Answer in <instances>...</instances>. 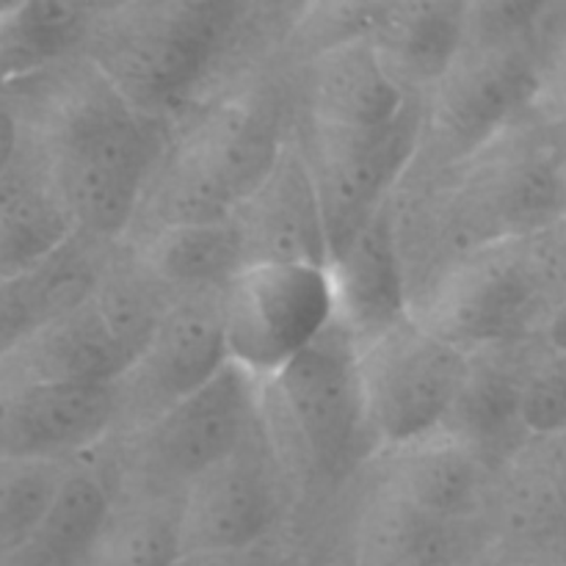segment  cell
<instances>
[{"label": "cell", "mask_w": 566, "mask_h": 566, "mask_svg": "<svg viewBox=\"0 0 566 566\" xmlns=\"http://www.w3.org/2000/svg\"><path fill=\"white\" fill-rule=\"evenodd\" d=\"M42 160L75 230L116 238L136 221L160 142L147 114L97 77L53 111Z\"/></svg>", "instance_id": "cell-1"}, {"label": "cell", "mask_w": 566, "mask_h": 566, "mask_svg": "<svg viewBox=\"0 0 566 566\" xmlns=\"http://www.w3.org/2000/svg\"><path fill=\"white\" fill-rule=\"evenodd\" d=\"M232 17L221 3H125L94 11L83 44L99 77L147 114L202 77Z\"/></svg>", "instance_id": "cell-2"}, {"label": "cell", "mask_w": 566, "mask_h": 566, "mask_svg": "<svg viewBox=\"0 0 566 566\" xmlns=\"http://www.w3.org/2000/svg\"><path fill=\"white\" fill-rule=\"evenodd\" d=\"M562 282V243L553 227L479 243L434 285L418 324L464 354L517 335L547 287Z\"/></svg>", "instance_id": "cell-3"}, {"label": "cell", "mask_w": 566, "mask_h": 566, "mask_svg": "<svg viewBox=\"0 0 566 566\" xmlns=\"http://www.w3.org/2000/svg\"><path fill=\"white\" fill-rule=\"evenodd\" d=\"M335 318L321 265L249 263L221 291L227 363L252 379L274 376Z\"/></svg>", "instance_id": "cell-4"}, {"label": "cell", "mask_w": 566, "mask_h": 566, "mask_svg": "<svg viewBox=\"0 0 566 566\" xmlns=\"http://www.w3.org/2000/svg\"><path fill=\"white\" fill-rule=\"evenodd\" d=\"M365 429L403 446L442 426L470 357L431 335L412 315L357 346Z\"/></svg>", "instance_id": "cell-5"}, {"label": "cell", "mask_w": 566, "mask_h": 566, "mask_svg": "<svg viewBox=\"0 0 566 566\" xmlns=\"http://www.w3.org/2000/svg\"><path fill=\"white\" fill-rule=\"evenodd\" d=\"M418 130L409 105L390 125L368 130L310 127L302 153L318 193L329 258L381 205L390 202V188L412 158Z\"/></svg>", "instance_id": "cell-6"}, {"label": "cell", "mask_w": 566, "mask_h": 566, "mask_svg": "<svg viewBox=\"0 0 566 566\" xmlns=\"http://www.w3.org/2000/svg\"><path fill=\"white\" fill-rule=\"evenodd\" d=\"M280 514V481L260 423L232 453L193 475L177 503V556L258 547Z\"/></svg>", "instance_id": "cell-7"}, {"label": "cell", "mask_w": 566, "mask_h": 566, "mask_svg": "<svg viewBox=\"0 0 566 566\" xmlns=\"http://www.w3.org/2000/svg\"><path fill=\"white\" fill-rule=\"evenodd\" d=\"M224 365L221 291L175 293L142 352L114 381L116 423H153Z\"/></svg>", "instance_id": "cell-8"}, {"label": "cell", "mask_w": 566, "mask_h": 566, "mask_svg": "<svg viewBox=\"0 0 566 566\" xmlns=\"http://www.w3.org/2000/svg\"><path fill=\"white\" fill-rule=\"evenodd\" d=\"M271 379L315 468L326 475L343 473L365 429L357 343L352 335L332 318Z\"/></svg>", "instance_id": "cell-9"}, {"label": "cell", "mask_w": 566, "mask_h": 566, "mask_svg": "<svg viewBox=\"0 0 566 566\" xmlns=\"http://www.w3.org/2000/svg\"><path fill=\"white\" fill-rule=\"evenodd\" d=\"M258 423V379L227 363L153 423L136 429V464L153 479L186 486L235 451Z\"/></svg>", "instance_id": "cell-10"}, {"label": "cell", "mask_w": 566, "mask_h": 566, "mask_svg": "<svg viewBox=\"0 0 566 566\" xmlns=\"http://www.w3.org/2000/svg\"><path fill=\"white\" fill-rule=\"evenodd\" d=\"M536 92V70L514 39L462 44L446 75L434 83L431 130L451 155L484 147Z\"/></svg>", "instance_id": "cell-11"}, {"label": "cell", "mask_w": 566, "mask_h": 566, "mask_svg": "<svg viewBox=\"0 0 566 566\" xmlns=\"http://www.w3.org/2000/svg\"><path fill=\"white\" fill-rule=\"evenodd\" d=\"M232 224L249 263L329 265L324 216L296 142L282 144L260 186L232 210Z\"/></svg>", "instance_id": "cell-12"}, {"label": "cell", "mask_w": 566, "mask_h": 566, "mask_svg": "<svg viewBox=\"0 0 566 566\" xmlns=\"http://www.w3.org/2000/svg\"><path fill=\"white\" fill-rule=\"evenodd\" d=\"M127 357L88 296L75 307L28 326L0 357V390L114 385Z\"/></svg>", "instance_id": "cell-13"}, {"label": "cell", "mask_w": 566, "mask_h": 566, "mask_svg": "<svg viewBox=\"0 0 566 566\" xmlns=\"http://www.w3.org/2000/svg\"><path fill=\"white\" fill-rule=\"evenodd\" d=\"M335 321L357 346L407 318V293L390 202L381 205L326 265Z\"/></svg>", "instance_id": "cell-14"}, {"label": "cell", "mask_w": 566, "mask_h": 566, "mask_svg": "<svg viewBox=\"0 0 566 566\" xmlns=\"http://www.w3.org/2000/svg\"><path fill=\"white\" fill-rule=\"evenodd\" d=\"M116 426L114 385L0 390V457L70 459Z\"/></svg>", "instance_id": "cell-15"}, {"label": "cell", "mask_w": 566, "mask_h": 566, "mask_svg": "<svg viewBox=\"0 0 566 566\" xmlns=\"http://www.w3.org/2000/svg\"><path fill=\"white\" fill-rule=\"evenodd\" d=\"M484 486V459L440 429L392 446L381 481V490L451 525L479 509Z\"/></svg>", "instance_id": "cell-16"}, {"label": "cell", "mask_w": 566, "mask_h": 566, "mask_svg": "<svg viewBox=\"0 0 566 566\" xmlns=\"http://www.w3.org/2000/svg\"><path fill=\"white\" fill-rule=\"evenodd\" d=\"M307 97L313 125L340 130L390 125L407 108V92L390 75L370 39L337 44L315 55Z\"/></svg>", "instance_id": "cell-17"}, {"label": "cell", "mask_w": 566, "mask_h": 566, "mask_svg": "<svg viewBox=\"0 0 566 566\" xmlns=\"http://www.w3.org/2000/svg\"><path fill=\"white\" fill-rule=\"evenodd\" d=\"M282 144L260 111L227 103L210 111L177 147L235 210L269 175Z\"/></svg>", "instance_id": "cell-18"}, {"label": "cell", "mask_w": 566, "mask_h": 566, "mask_svg": "<svg viewBox=\"0 0 566 566\" xmlns=\"http://www.w3.org/2000/svg\"><path fill=\"white\" fill-rule=\"evenodd\" d=\"M75 224L44 160L20 164L0 177V274L22 276L75 238Z\"/></svg>", "instance_id": "cell-19"}, {"label": "cell", "mask_w": 566, "mask_h": 566, "mask_svg": "<svg viewBox=\"0 0 566 566\" xmlns=\"http://www.w3.org/2000/svg\"><path fill=\"white\" fill-rule=\"evenodd\" d=\"M468 6L401 3L385 6L370 36L379 59L407 92V83L434 86L464 44Z\"/></svg>", "instance_id": "cell-20"}, {"label": "cell", "mask_w": 566, "mask_h": 566, "mask_svg": "<svg viewBox=\"0 0 566 566\" xmlns=\"http://www.w3.org/2000/svg\"><path fill=\"white\" fill-rule=\"evenodd\" d=\"M111 506V486L92 470L72 468L42 523L0 566H83Z\"/></svg>", "instance_id": "cell-21"}, {"label": "cell", "mask_w": 566, "mask_h": 566, "mask_svg": "<svg viewBox=\"0 0 566 566\" xmlns=\"http://www.w3.org/2000/svg\"><path fill=\"white\" fill-rule=\"evenodd\" d=\"M138 263L171 293L224 291L247 265L232 219L155 230L138 252Z\"/></svg>", "instance_id": "cell-22"}, {"label": "cell", "mask_w": 566, "mask_h": 566, "mask_svg": "<svg viewBox=\"0 0 566 566\" xmlns=\"http://www.w3.org/2000/svg\"><path fill=\"white\" fill-rule=\"evenodd\" d=\"M451 528V523L379 490L359 520L357 562L359 566H448L453 558Z\"/></svg>", "instance_id": "cell-23"}, {"label": "cell", "mask_w": 566, "mask_h": 566, "mask_svg": "<svg viewBox=\"0 0 566 566\" xmlns=\"http://www.w3.org/2000/svg\"><path fill=\"white\" fill-rule=\"evenodd\" d=\"M94 9L70 3L0 6V66L3 81L22 77L86 42Z\"/></svg>", "instance_id": "cell-24"}, {"label": "cell", "mask_w": 566, "mask_h": 566, "mask_svg": "<svg viewBox=\"0 0 566 566\" xmlns=\"http://www.w3.org/2000/svg\"><path fill=\"white\" fill-rule=\"evenodd\" d=\"M520 387H523V376H514L501 365L470 359L468 376L440 431L464 442L484 459L486 453L501 448V442L512 440L514 431L523 429Z\"/></svg>", "instance_id": "cell-25"}, {"label": "cell", "mask_w": 566, "mask_h": 566, "mask_svg": "<svg viewBox=\"0 0 566 566\" xmlns=\"http://www.w3.org/2000/svg\"><path fill=\"white\" fill-rule=\"evenodd\" d=\"M72 468L70 459L0 457V558L42 523Z\"/></svg>", "instance_id": "cell-26"}, {"label": "cell", "mask_w": 566, "mask_h": 566, "mask_svg": "<svg viewBox=\"0 0 566 566\" xmlns=\"http://www.w3.org/2000/svg\"><path fill=\"white\" fill-rule=\"evenodd\" d=\"M175 512L166 509H116L94 542L83 566H171L177 562Z\"/></svg>", "instance_id": "cell-27"}, {"label": "cell", "mask_w": 566, "mask_h": 566, "mask_svg": "<svg viewBox=\"0 0 566 566\" xmlns=\"http://www.w3.org/2000/svg\"><path fill=\"white\" fill-rule=\"evenodd\" d=\"M566 398H564V359L562 354L545 359L536 370L523 376L520 387V420L531 434L551 437L564 426Z\"/></svg>", "instance_id": "cell-28"}, {"label": "cell", "mask_w": 566, "mask_h": 566, "mask_svg": "<svg viewBox=\"0 0 566 566\" xmlns=\"http://www.w3.org/2000/svg\"><path fill=\"white\" fill-rule=\"evenodd\" d=\"M171 566H282L276 558L260 547H247V551L232 553H202V556H177Z\"/></svg>", "instance_id": "cell-29"}, {"label": "cell", "mask_w": 566, "mask_h": 566, "mask_svg": "<svg viewBox=\"0 0 566 566\" xmlns=\"http://www.w3.org/2000/svg\"><path fill=\"white\" fill-rule=\"evenodd\" d=\"M17 144H20V130L17 119L6 108H0V177L11 169L17 158Z\"/></svg>", "instance_id": "cell-30"}, {"label": "cell", "mask_w": 566, "mask_h": 566, "mask_svg": "<svg viewBox=\"0 0 566 566\" xmlns=\"http://www.w3.org/2000/svg\"><path fill=\"white\" fill-rule=\"evenodd\" d=\"M0 83H3V66H0Z\"/></svg>", "instance_id": "cell-31"}]
</instances>
